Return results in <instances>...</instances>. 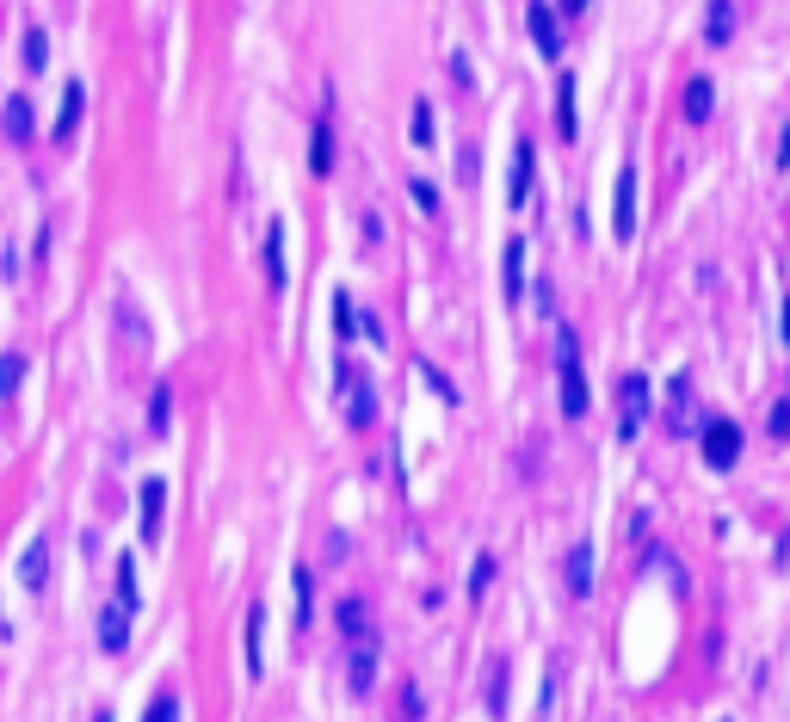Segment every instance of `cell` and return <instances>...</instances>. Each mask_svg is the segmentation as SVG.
<instances>
[{"label": "cell", "instance_id": "cell-23", "mask_svg": "<svg viewBox=\"0 0 790 722\" xmlns=\"http://www.w3.org/2000/svg\"><path fill=\"white\" fill-rule=\"evenodd\" d=\"M19 377H25V358L7 352V358H0V402H13V395H19Z\"/></svg>", "mask_w": 790, "mask_h": 722}, {"label": "cell", "instance_id": "cell-17", "mask_svg": "<svg viewBox=\"0 0 790 722\" xmlns=\"http://www.w3.org/2000/svg\"><path fill=\"white\" fill-rule=\"evenodd\" d=\"M266 278H272V291H284V284H291V272H284V223L266 229Z\"/></svg>", "mask_w": 790, "mask_h": 722}, {"label": "cell", "instance_id": "cell-22", "mask_svg": "<svg viewBox=\"0 0 790 722\" xmlns=\"http://www.w3.org/2000/svg\"><path fill=\"white\" fill-rule=\"evenodd\" d=\"M358 321H365V315H358V303L346 291H334V334L340 340H358Z\"/></svg>", "mask_w": 790, "mask_h": 722}, {"label": "cell", "instance_id": "cell-33", "mask_svg": "<svg viewBox=\"0 0 790 722\" xmlns=\"http://www.w3.org/2000/svg\"><path fill=\"white\" fill-rule=\"evenodd\" d=\"M408 192H414V204H420V210H439V192H433V179H408Z\"/></svg>", "mask_w": 790, "mask_h": 722}, {"label": "cell", "instance_id": "cell-16", "mask_svg": "<svg viewBox=\"0 0 790 722\" xmlns=\"http://www.w3.org/2000/svg\"><path fill=\"white\" fill-rule=\"evenodd\" d=\"M704 38H710V44H729V38H735V0H710V13H704Z\"/></svg>", "mask_w": 790, "mask_h": 722}, {"label": "cell", "instance_id": "cell-31", "mask_svg": "<svg viewBox=\"0 0 790 722\" xmlns=\"http://www.w3.org/2000/svg\"><path fill=\"white\" fill-rule=\"evenodd\" d=\"M488 581H494V556H476V568H470V599H482Z\"/></svg>", "mask_w": 790, "mask_h": 722}, {"label": "cell", "instance_id": "cell-30", "mask_svg": "<svg viewBox=\"0 0 790 722\" xmlns=\"http://www.w3.org/2000/svg\"><path fill=\"white\" fill-rule=\"evenodd\" d=\"M142 722H179V698H173V692H161L149 710H142Z\"/></svg>", "mask_w": 790, "mask_h": 722}, {"label": "cell", "instance_id": "cell-25", "mask_svg": "<svg viewBox=\"0 0 790 722\" xmlns=\"http://www.w3.org/2000/svg\"><path fill=\"white\" fill-rule=\"evenodd\" d=\"M44 62H50V38H44L38 25H31V31H25V68H31V75H38Z\"/></svg>", "mask_w": 790, "mask_h": 722}, {"label": "cell", "instance_id": "cell-14", "mask_svg": "<svg viewBox=\"0 0 790 722\" xmlns=\"http://www.w3.org/2000/svg\"><path fill=\"white\" fill-rule=\"evenodd\" d=\"M568 593H574V599L593 593V544H574V550H568Z\"/></svg>", "mask_w": 790, "mask_h": 722}, {"label": "cell", "instance_id": "cell-21", "mask_svg": "<svg viewBox=\"0 0 790 722\" xmlns=\"http://www.w3.org/2000/svg\"><path fill=\"white\" fill-rule=\"evenodd\" d=\"M260 630H266V611L254 605V611H247V673H266V655H260Z\"/></svg>", "mask_w": 790, "mask_h": 722}, {"label": "cell", "instance_id": "cell-35", "mask_svg": "<svg viewBox=\"0 0 790 722\" xmlns=\"http://www.w3.org/2000/svg\"><path fill=\"white\" fill-rule=\"evenodd\" d=\"M451 75H457V87H476L470 81V56H463V50H451Z\"/></svg>", "mask_w": 790, "mask_h": 722}, {"label": "cell", "instance_id": "cell-1", "mask_svg": "<svg viewBox=\"0 0 790 722\" xmlns=\"http://www.w3.org/2000/svg\"><path fill=\"white\" fill-rule=\"evenodd\" d=\"M340 408H346V426H371L377 420V395H371V377L340 365Z\"/></svg>", "mask_w": 790, "mask_h": 722}, {"label": "cell", "instance_id": "cell-11", "mask_svg": "<svg viewBox=\"0 0 790 722\" xmlns=\"http://www.w3.org/2000/svg\"><path fill=\"white\" fill-rule=\"evenodd\" d=\"M81 112H87V87L81 81H68V93H62V112H56V142H75V130H81Z\"/></svg>", "mask_w": 790, "mask_h": 722}, {"label": "cell", "instance_id": "cell-2", "mask_svg": "<svg viewBox=\"0 0 790 722\" xmlns=\"http://www.w3.org/2000/svg\"><path fill=\"white\" fill-rule=\"evenodd\" d=\"M704 463L710 469H735L741 463V426L735 420H710L704 426Z\"/></svg>", "mask_w": 790, "mask_h": 722}, {"label": "cell", "instance_id": "cell-18", "mask_svg": "<svg viewBox=\"0 0 790 722\" xmlns=\"http://www.w3.org/2000/svg\"><path fill=\"white\" fill-rule=\"evenodd\" d=\"M500 272H507V278H500V284H507V297H519L525 291V241L519 235L507 241V254H500Z\"/></svg>", "mask_w": 790, "mask_h": 722}, {"label": "cell", "instance_id": "cell-20", "mask_svg": "<svg viewBox=\"0 0 790 722\" xmlns=\"http://www.w3.org/2000/svg\"><path fill=\"white\" fill-rule=\"evenodd\" d=\"M556 136L562 142H574V136H581V130H574V75H562V87H556Z\"/></svg>", "mask_w": 790, "mask_h": 722}, {"label": "cell", "instance_id": "cell-27", "mask_svg": "<svg viewBox=\"0 0 790 722\" xmlns=\"http://www.w3.org/2000/svg\"><path fill=\"white\" fill-rule=\"evenodd\" d=\"M118 605H124V611H136V562H130V556L118 562Z\"/></svg>", "mask_w": 790, "mask_h": 722}, {"label": "cell", "instance_id": "cell-39", "mask_svg": "<svg viewBox=\"0 0 790 722\" xmlns=\"http://www.w3.org/2000/svg\"><path fill=\"white\" fill-rule=\"evenodd\" d=\"M562 13H587V0H562Z\"/></svg>", "mask_w": 790, "mask_h": 722}, {"label": "cell", "instance_id": "cell-32", "mask_svg": "<svg viewBox=\"0 0 790 722\" xmlns=\"http://www.w3.org/2000/svg\"><path fill=\"white\" fill-rule=\"evenodd\" d=\"M167 408H173V395H167V383H161L155 402H149V432H167Z\"/></svg>", "mask_w": 790, "mask_h": 722}, {"label": "cell", "instance_id": "cell-8", "mask_svg": "<svg viewBox=\"0 0 790 722\" xmlns=\"http://www.w3.org/2000/svg\"><path fill=\"white\" fill-rule=\"evenodd\" d=\"M31 130H38V112H31V99H25V93H7V105H0V136L25 142Z\"/></svg>", "mask_w": 790, "mask_h": 722}, {"label": "cell", "instance_id": "cell-24", "mask_svg": "<svg viewBox=\"0 0 790 722\" xmlns=\"http://www.w3.org/2000/svg\"><path fill=\"white\" fill-rule=\"evenodd\" d=\"M309 167H315V173H328V167H334V130H328V124H315V149H309Z\"/></svg>", "mask_w": 790, "mask_h": 722}, {"label": "cell", "instance_id": "cell-12", "mask_svg": "<svg viewBox=\"0 0 790 722\" xmlns=\"http://www.w3.org/2000/svg\"><path fill=\"white\" fill-rule=\"evenodd\" d=\"M334 624H340L346 642H377V636H371V605H365V599H340Z\"/></svg>", "mask_w": 790, "mask_h": 722}, {"label": "cell", "instance_id": "cell-4", "mask_svg": "<svg viewBox=\"0 0 790 722\" xmlns=\"http://www.w3.org/2000/svg\"><path fill=\"white\" fill-rule=\"evenodd\" d=\"M525 25H531V44L544 50V56H562V19H556V7L531 0V7H525Z\"/></svg>", "mask_w": 790, "mask_h": 722}, {"label": "cell", "instance_id": "cell-5", "mask_svg": "<svg viewBox=\"0 0 790 722\" xmlns=\"http://www.w3.org/2000/svg\"><path fill=\"white\" fill-rule=\"evenodd\" d=\"M612 229H618V241H630V235H636V167H630V161L618 167V198H612Z\"/></svg>", "mask_w": 790, "mask_h": 722}, {"label": "cell", "instance_id": "cell-7", "mask_svg": "<svg viewBox=\"0 0 790 722\" xmlns=\"http://www.w3.org/2000/svg\"><path fill=\"white\" fill-rule=\"evenodd\" d=\"M346 685H352V698H365L371 692V685H377V642H352L346 648Z\"/></svg>", "mask_w": 790, "mask_h": 722}, {"label": "cell", "instance_id": "cell-26", "mask_svg": "<svg viewBox=\"0 0 790 722\" xmlns=\"http://www.w3.org/2000/svg\"><path fill=\"white\" fill-rule=\"evenodd\" d=\"M488 710H494V716L507 710V661H494V667H488Z\"/></svg>", "mask_w": 790, "mask_h": 722}, {"label": "cell", "instance_id": "cell-15", "mask_svg": "<svg viewBox=\"0 0 790 722\" xmlns=\"http://www.w3.org/2000/svg\"><path fill=\"white\" fill-rule=\"evenodd\" d=\"M710 112H716V87H710V75H692L686 81V118L692 124H710Z\"/></svg>", "mask_w": 790, "mask_h": 722}, {"label": "cell", "instance_id": "cell-38", "mask_svg": "<svg viewBox=\"0 0 790 722\" xmlns=\"http://www.w3.org/2000/svg\"><path fill=\"white\" fill-rule=\"evenodd\" d=\"M778 328H784V340H790V297H784V315H778Z\"/></svg>", "mask_w": 790, "mask_h": 722}, {"label": "cell", "instance_id": "cell-13", "mask_svg": "<svg viewBox=\"0 0 790 722\" xmlns=\"http://www.w3.org/2000/svg\"><path fill=\"white\" fill-rule=\"evenodd\" d=\"M161 507H167V482L149 476V482H142V537H149V544L161 537Z\"/></svg>", "mask_w": 790, "mask_h": 722}, {"label": "cell", "instance_id": "cell-10", "mask_svg": "<svg viewBox=\"0 0 790 722\" xmlns=\"http://www.w3.org/2000/svg\"><path fill=\"white\" fill-rule=\"evenodd\" d=\"M99 648H105V655H124V648H130V611L124 605L99 611Z\"/></svg>", "mask_w": 790, "mask_h": 722}, {"label": "cell", "instance_id": "cell-6", "mask_svg": "<svg viewBox=\"0 0 790 722\" xmlns=\"http://www.w3.org/2000/svg\"><path fill=\"white\" fill-rule=\"evenodd\" d=\"M19 587L25 593H44L50 587V537H31L25 556H19Z\"/></svg>", "mask_w": 790, "mask_h": 722}, {"label": "cell", "instance_id": "cell-36", "mask_svg": "<svg viewBox=\"0 0 790 722\" xmlns=\"http://www.w3.org/2000/svg\"><path fill=\"white\" fill-rule=\"evenodd\" d=\"M420 371H426V383H433V389H439V395H445V402H457V389H451V383H445V377H439V371H433V365H420Z\"/></svg>", "mask_w": 790, "mask_h": 722}, {"label": "cell", "instance_id": "cell-3", "mask_svg": "<svg viewBox=\"0 0 790 722\" xmlns=\"http://www.w3.org/2000/svg\"><path fill=\"white\" fill-rule=\"evenodd\" d=\"M642 414H649V383L630 371V377L618 383V439H636V432H642Z\"/></svg>", "mask_w": 790, "mask_h": 722}, {"label": "cell", "instance_id": "cell-37", "mask_svg": "<svg viewBox=\"0 0 790 722\" xmlns=\"http://www.w3.org/2000/svg\"><path fill=\"white\" fill-rule=\"evenodd\" d=\"M778 161H784V167H790V130H784V142H778Z\"/></svg>", "mask_w": 790, "mask_h": 722}, {"label": "cell", "instance_id": "cell-19", "mask_svg": "<svg viewBox=\"0 0 790 722\" xmlns=\"http://www.w3.org/2000/svg\"><path fill=\"white\" fill-rule=\"evenodd\" d=\"M507 198H513V204H525V198H531V142H519V149H513V179H507Z\"/></svg>", "mask_w": 790, "mask_h": 722}, {"label": "cell", "instance_id": "cell-29", "mask_svg": "<svg viewBox=\"0 0 790 722\" xmlns=\"http://www.w3.org/2000/svg\"><path fill=\"white\" fill-rule=\"evenodd\" d=\"M408 136L420 142V149H426V142H433V136H439V130H433V105H426V99L414 105V130H408Z\"/></svg>", "mask_w": 790, "mask_h": 722}, {"label": "cell", "instance_id": "cell-9", "mask_svg": "<svg viewBox=\"0 0 790 722\" xmlns=\"http://www.w3.org/2000/svg\"><path fill=\"white\" fill-rule=\"evenodd\" d=\"M593 408V395H587V371H581V358L574 365H562V414L568 420H581Z\"/></svg>", "mask_w": 790, "mask_h": 722}, {"label": "cell", "instance_id": "cell-34", "mask_svg": "<svg viewBox=\"0 0 790 722\" xmlns=\"http://www.w3.org/2000/svg\"><path fill=\"white\" fill-rule=\"evenodd\" d=\"M772 439H790V402L772 408Z\"/></svg>", "mask_w": 790, "mask_h": 722}, {"label": "cell", "instance_id": "cell-28", "mask_svg": "<svg viewBox=\"0 0 790 722\" xmlns=\"http://www.w3.org/2000/svg\"><path fill=\"white\" fill-rule=\"evenodd\" d=\"M291 593H297V630H303V624H309V593H315V587H309V568L291 574Z\"/></svg>", "mask_w": 790, "mask_h": 722}]
</instances>
